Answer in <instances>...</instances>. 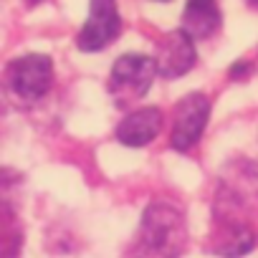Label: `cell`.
<instances>
[{"instance_id":"1","label":"cell","mask_w":258,"mask_h":258,"mask_svg":"<svg viewBox=\"0 0 258 258\" xmlns=\"http://www.w3.org/2000/svg\"><path fill=\"white\" fill-rule=\"evenodd\" d=\"M185 215L165 200H152L142 213L137 238L129 248V258H177L185 250Z\"/></svg>"},{"instance_id":"2","label":"cell","mask_w":258,"mask_h":258,"mask_svg":"<svg viewBox=\"0 0 258 258\" xmlns=\"http://www.w3.org/2000/svg\"><path fill=\"white\" fill-rule=\"evenodd\" d=\"M253 215H258V162L233 160L220 172L213 218L250 223Z\"/></svg>"},{"instance_id":"3","label":"cell","mask_w":258,"mask_h":258,"mask_svg":"<svg viewBox=\"0 0 258 258\" xmlns=\"http://www.w3.org/2000/svg\"><path fill=\"white\" fill-rule=\"evenodd\" d=\"M157 74L160 71L155 58L142 53H124L116 58L109 74V94L116 101V106H129L150 91Z\"/></svg>"},{"instance_id":"4","label":"cell","mask_w":258,"mask_h":258,"mask_svg":"<svg viewBox=\"0 0 258 258\" xmlns=\"http://www.w3.org/2000/svg\"><path fill=\"white\" fill-rule=\"evenodd\" d=\"M6 84L18 101L33 104L43 99L53 84V63L43 53H28L16 58L6 69Z\"/></svg>"},{"instance_id":"5","label":"cell","mask_w":258,"mask_h":258,"mask_svg":"<svg viewBox=\"0 0 258 258\" xmlns=\"http://www.w3.org/2000/svg\"><path fill=\"white\" fill-rule=\"evenodd\" d=\"M210 119V99L200 91L187 94L185 99H180V104L175 106V119H172V135H170V145L177 152H190L203 132L205 124Z\"/></svg>"},{"instance_id":"6","label":"cell","mask_w":258,"mask_h":258,"mask_svg":"<svg viewBox=\"0 0 258 258\" xmlns=\"http://www.w3.org/2000/svg\"><path fill=\"white\" fill-rule=\"evenodd\" d=\"M121 33V18L116 11V0H91L89 21L76 36V48L84 53H94L106 48Z\"/></svg>"},{"instance_id":"7","label":"cell","mask_w":258,"mask_h":258,"mask_svg":"<svg viewBox=\"0 0 258 258\" xmlns=\"http://www.w3.org/2000/svg\"><path fill=\"white\" fill-rule=\"evenodd\" d=\"M195 38L190 33H185L182 28L180 31H170L167 36L160 38L157 43V53H155V61H157V71L162 79H177V76H185L195 61H198V51H195Z\"/></svg>"},{"instance_id":"8","label":"cell","mask_w":258,"mask_h":258,"mask_svg":"<svg viewBox=\"0 0 258 258\" xmlns=\"http://www.w3.org/2000/svg\"><path fill=\"white\" fill-rule=\"evenodd\" d=\"M255 230L248 220H220L213 218L210 250L223 258H240L255 248Z\"/></svg>"},{"instance_id":"9","label":"cell","mask_w":258,"mask_h":258,"mask_svg":"<svg viewBox=\"0 0 258 258\" xmlns=\"http://www.w3.org/2000/svg\"><path fill=\"white\" fill-rule=\"evenodd\" d=\"M160 129H162V111L157 106H142L119 121L116 140L126 147H145L160 135Z\"/></svg>"},{"instance_id":"10","label":"cell","mask_w":258,"mask_h":258,"mask_svg":"<svg viewBox=\"0 0 258 258\" xmlns=\"http://www.w3.org/2000/svg\"><path fill=\"white\" fill-rule=\"evenodd\" d=\"M223 23V13L218 8V0H187L182 11V31L192 38H210L218 33Z\"/></svg>"},{"instance_id":"11","label":"cell","mask_w":258,"mask_h":258,"mask_svg":"<svg viewBox=\"0 0 258 258\" xmlns=\"http://www.w3.org/2000/svg\"><path fill=\"white\" fill-rule=\"evenodd\" d=\"M253 74V63L250 61H235L233 66H230V71H228V76L233 79V81H243V79H248Z\"/></svg>"},{"instance_id":"12","label":"cell","mask_w":258,"mask_h":258,"mask_svg":"<svg viewBox=\"0 0 258 258\" xmlns=\"http://www.w3.org/2000/svg\"><path fill=\"white\" fill-rule=\"evenodd\" d=\"M248 6H250V8H255V11H258V0H248Z\"/></svg>"},{"instance_id":"13","label":"cell","mask_w":258,"mask_h":258,"mask_svg":"<svg viewBox=\"0 0 258 258\" xmlns=\"http://www.w3.org/2000/svg\"><path fill=\"white\" fill-rule=\"evenodd\" d=\"M36 3H41V0H28V6H36Z\"/></svg>"}]
</instances>
